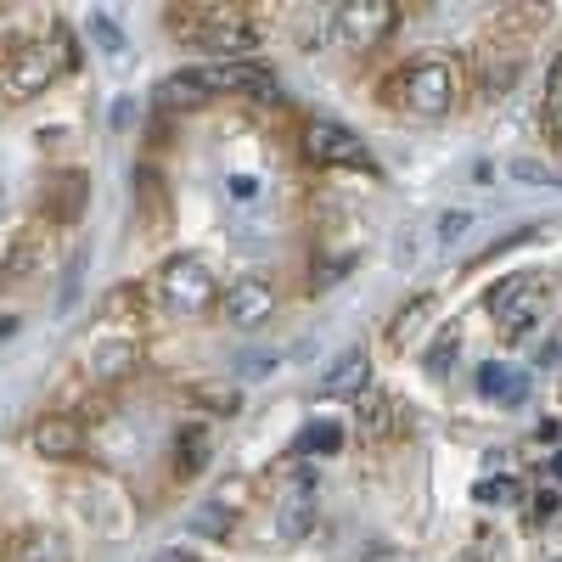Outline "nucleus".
Instances as JSON below:
<instances>
[{"label": "nucleus", "mask_w": 562, "mask_h": 562, "mask_svg": "<svg viewBox=\"0 0 562 562\" xmlns=\"http://www.w3.org/2000/svg\"><path fill=\"white\" fill-rule=\"evenodd\" d=\"M389 90L394 108H405L411 119H445L461 102V68L450 57H416L389 79Z\"/></svg>", "instance_id": "f257e3e1"}, {"label": "nucleus", "mask_w": 562, "mask_h": 562, "mask_svg": "<svg viewBox=\"0 0 562 562\" xmlns=\"http://www.w3.org/2000/svg\"><path fill=\"white\" fill-rule=\"evenodd\" d=\"M164 23L180 29V34H192V45H203V52L220 57V63H248V52L259 45L254 23L237 7H180Z\"/></svg>", "instance_id": "f03ea898"}, {"label": "nucleus", "mask_w": 562, "mask_h": 562, "mask_svg": "<svg viewBox=\"0 0 562 562\" xmlns=\"http://www.w3.org/2000/svg\"><path fill=\"white\" fill-rule=\"evenodd\" d=\"M546 299H551V281H546V276H535V270H518V276H506L501 288L490 293V315H495V333H501L506 344L529 338L535 326H540V315H546Z\"/></svg>", "instance_id": "7ed1b4c3"}, {"label": "nucleus", "mask_w": 562, "mask_h": 562, "mask_svg": "<svg viewBox=\"0 0 562 562\" xmlns=\"http://www.w3.org/2000/svg\"><path fill=\"white\" fill-rule=\"evenodd\" d=\"M158 304L169 315H203L220 304V281L209 270V259L198 254H175L164 270H158Z\"/></svg>", "instance_id": "20e7f679"}, {"label": "nucleus", "mask_w": 562, "mask_h": 562, "mask_svg": "<svg viewBox=\"0 0 562 562\" xmlns=\"http://www.w3.org/2000/svg\"><path fill=\"white\" fill-rule=\"evenodd\" d=\"M57 57H52V45H40V40H23L7 52V63H0V97H7L12 108L45 97V90L57 85Z\"/></svg>", "instance_id": "39448f33"}, {"label": "nucleus", "mask_w": 562, "mask_h": 562, "mask_svg": "<svg viewBox=\"0 0 562 562\" xmlns=\"http://www.w3.org/2000/svg\"><path fill=\"white\" fill-rule=\"evenodd\" d=\"M304 158L315 169H366V175H378V164H371V153H366V140L355 130H344L338 119H315L304 130Z\"/></svg>", "instance_id": "423d86ee"}, {"label": "nucleus", "mask_w": 562, "mask_h": 562, "mask_svg": "<svg viewBox=\"0 0 562 562\" xmlns=\"http://www.w3.org/2000/svg\"><path fill=\"white\" fill-rule=\"evenodd\" d=\"M400 23V7H389V0H344V7L333 12V34L338 45H349V52H371V45H383Z\"/></svg>", "instance_id": "0eeeda50"}, {"label": "nucleus", "mask_w": 562, "mask_h": 562, "mask_svg": "<svg viewBox=\"0 0 562 562\" xmlns=\"http://www.w3.org/2000/svg\"><path fill=\"white\" fill-rule=\"evenodd\" d=\"M29 450L40 461H79L85 456V422L68 411H45L29 422Z\"/></svg>", "instance_id": "6e6552de"}, {"label": "nucleus", "mask_w": 562, "mask_h": 562, "mask_svg": "<svg viewBox=\"0 0 562 562\" xmlns=\"http://www.w3.org/2000/svg\"><path fill=\"white\" fill-rule=\"evenodd\" d=\"M315 495H321V484H315L310 467H288V473H281L276 518H281V535H288V540H304L315 529Z\"/></svg>", "instance_id": "1a4fd4ad"}, {"label": "nucleus", "mask_w": 562, "mask_h": 562, "mask_svg": "<svg viewBox=\"0 0 562 562\" xmlns=\"http://www.w3.org/2000/svg\"><path fill=\"white\" fill-rule=\"evenodd\" d=\"M45 265H52L45 237L40 231H23V237L7 248V259H0V293H34L45 281Z\"/></svg>", "instance_id": "9d476101"}, {"label": "nucleus", "mask_w": 562, "mask_h": 562, "mask_svg": "<svg viewBox=\"0 0 562 562\" xmlns=\"http://www.w3.org/2000/svg\"><path fill=\"white\" fill-rule=\"evenodd\" d=\"M220 310H225V321L237 326V333H254V326L270 321L276 293H270V281H259V276H237L231 288H220Z\"/></svg>", "instance_id": "9b49d317"}, {"label": "nucleus", "mask_w": 562, "mask_h": 562, "mask_svg": "<svg viewBox=\"0 0 562 562\" xmlns=\"http://www.w3.org/2000/svg\"><path fill=\"white\" fill-rule=\"evenodd\" d=\"M85 198H90V175H79V169H63V175H52V180H45L40 209H45V220H52V225H74V220L85 214Z\"/></svg>", "instance_id": "f8f14e48"}, {"label": "nucleus", "mask_w": 562, "mask_h": 562, "mask_svg": "<svg viewBox=\"0 0 562 562\" xmlns=\"http://www.w3.org/2000/svg\"><path fill=\"white\" fill-rule=\"evenodd\" d=\"M203 74V85L214 90H248V97H265V102H276V74L270 68H259V63H214V68H198Z\"/></svg>", "instance_id": "ddd939ff"}, {"label": "nucleus", "mask_w": 562, "mask_h": 562, "mask_svg": "<svg viewBox=\"0 0 562 562\" xmlns=\"http://www.w3.org/2000/svg\"><path fill=\"white\" fill-rule=\"evenodd\" d=\"M153 97H158V113H198V108L214 102V90L203 85L198 68H180V74H164V79H158Z\"/></svg>", "instance_id": "4468645a"}, {"label": "nucleus", "mask_w": 562, "mask_h": 562, "mask_svg": "<svg viewBox=\"0 0 562 562\" xmlns=\"http://www.w3.org/2000/svg\"><path fill=\"white\" fill-rule=\"evenodd\" d=\"M355 422H360L366 445H389L394 428H400V405L389 394H378V389H366V394H355Z\"/></svg>", "instance_id": "2eb2a0df"}, {"label": "nucleus", "mask_w": 562, "mask_h": 562, "mask_svg": "<svg viewBox=\"0 0 562 562\" xmlns=\"http://www.w3.org/2000/svg\"><path fill=\"white\" fill-rule=\"evenodd\" d=\"M366 378H371V360H366V349H344L333 366L321 371L315 394H366Z\"/></svg>", "instance_id": "dca6fc26"}, {"label": "nucleus", "mask_w": 562, "mask_h": 562, "mask_svg": "<svg viewBox=\"0 0 562 562\" xmlns=\"http://www.w3.org/2000/svg\"><path fill=\"white\" fill-rule=\"evenodd\" d=\"M135 344H102V349H90V360H85V378L90 383H119V378H130V371H135Z\"/></svg>", "instance_id": "f3484780"}, {"label": "nucleus", "mask_w": 562, "mask_h": 562, "mask_svg": "<svg viewBox=\"0 0 562 562\" xmlns=\"http://www.w3.org/2000/svg\"><path fill=\"white\" fill-rule=\"evenodd\" d=\"M12 562H74V546L57 529H29L12 540Z\"/></svg>", "instance_id": "a211bd4d"}, {"label": "nucleus", "mask_w": 562, "mask_h": 562, "mask_svg": "<svg viewBox=\"0 0 562 562\" xmlns=\"http://www.w3.org/2000/svg\"><path fill=\"white\" fill-rule=\"evenodd\" d=\"M130 198H135L140 220H147V231H164V220H169V198H164V180H158L153 169H135V175H130Z\"/></svg>", "instance_id": "6ab92c4d"}, {"label": "nucleus", "mask_w": 562, "mask_h": 562, "mask_svg": "<svg viewBox=\"0 0 562 562\" xmlns=\"http://www.w3.org/2000/svg\"><path fill=\"white\" fill-rule=\"evenodd\" d=\"M479 394H484V400H495V405H524V400H529V378L495 360V366H484V371H479Z\"/></svg>", "instance_id": "aec40b11"}, {"label": "nucleus", "mask_w": 562, "mask_h": 562, "mask_svg": "<svg viewBox=\"0 0 562 562\" xmlns=\"http://www.w3.org/2000/svg\"><path fill=\"white\" fill-rule=\"evenodd\" d=\"M209 467V434L203 428H180L175 434V473L180 479H198Z\"/></svg>", "instance_id": "412c9836"}, {"label": "nucleus", "mask_w": 562, "mask_h": 562, "mask_svg": "<svg viewBox=\"0 0 562 562\" xmlns=\"http://www.w3.org/2000/svg\"><path fill=\"white\" fill-rule=\"evenodd\" d=\"M293 450H299V456H310V461H315V456H338V450H344V428L321 416V422H310V428L299 434V445H293Z\"/></svg>", "instance_id": "4be33fe9"}, {"label": "nucleus", "mask_w": 562, "mask_h": 562, "mask_svg": "<svg viewBox=\"0 0 562 562\" xmlns=\"http://www.w3.org/2000/svg\"><path fill=\"white\" fill-rule=\"evenodd\" d=\"M231 529H237V512H231L225 501H203L192 512V535H203V540H225Z\"/></svg>", "instance_id": "5701e85b"}, {"label": "nucleus", "mask_w": 562, "mask_h": 562, "mask_svg": "<svg viewBox=\"0 0 562 562\" xmlns=\"http://www.w3.org/2000/svg\"><path fill=\"white\" fill-rule=\"evenodd\" d=\"M434 310V293H416L411 304H400V315H394V326H389V338L394 344H405L411 333H416V326H422V315H428Z\"/></svg>", "instance_id": "b1692460"}, {"label": "nucleus", "mask_w": 562, "mask_h": 562, "mask_svg": "<svg viewBox=\"0 0 562 562\" xmlns=\"http://www.w3.org/2000/svg\"><path fill=\"white\" fill-rule=\"evenodd\" d=\"M90 40H97L108 57H124V29H119L108 12H90Z\"/></svg>", "instance_id": "393cba45"}, {"label": "nucleus", "mask_w": 562, "mask_h": 562, "mask_svg": "<svg viewBox=\"0 0 562 562\" xmlns=\"http://www.w3.org/2000/svg\"><path fill=\"white\" fill-rule=\"evenodd\" d=\"M506 175H512V180H524V186H562V175H551V169L535 164V158H512Z\"/></svg>", "instance_id": "a878e982"}, {"label": "nucleus", "mask_w": 562, "mask_h": 562, "mask_svg": "<svg viewBox=\"0 0 562 562\" xmlns=\"http://www.w3.org/2000/svg\"><path fill=\"white\" fill-rule=\"evenodd\" d=\"M540 108H546V124H557V119H562V52L551 57V74H546V102H540Z\"/></svg>", "instance_id": "bb28decb"}, {"label": "nucleus", "mask_w": 562, "mask_h": 562, "mask_svg": "<svg viewBox=\"0 0 562 562\" xmlns=\"http://www.w3.org/2000/svg\"><path fill=\"white\" fill-rule=\"evenodd\" d=\"M198 400H203L209 411H220V416H237V411H243V394H237V389H198Z\"/></svg>", "instance_id": "cd10ccee"}, {"label": "nucleus", "mask_w": 562, "mask_h": 562, "mask_svg": "<svg viewBox=\"0 0 562 562\" xmlns=\"http://www.w3.org/2000/svg\"><path fill=\"white\" fill-rule=\"evenodd\" d=\"M467 225H473V214H467V209H445V214H439V237H445V243H461Z\"/></svg>", "instance_id": "c85d7f7f"}, {"label": "nucleus", "mask_w": 562, "mask_h": 562, "mask_svg": "<svg viewBox=\"0 0 562 562\" xmlns=\"http://www.w3.org/2000/svg\"><path fill=\"white\" fill-rule=\"evenodd\" d=\"M473 495H479L484 506H512V495H518V490H512V479H484Z\"/></svg>", "instance_id": "c756f323"}, {"label": "nucleus", "mask_w": 562, "mask_h": 562, "mask_svg": "<svg viewBox=\"0 0 562 562\" xmlns=\"http://www.w3.org/2000/svg\"><path fill=\"white\" fill-rule=\"evenodd\" d=\"M456 349H461V338H456V333H450V338H439V344H434V371H445V366L456 360Z\"/></svg>", "instance_id": "7c9ffc66"}, {"label": "nucleus", "mask_w": 562, "mask_h": 562, "mask_svg": "<svg viewBox=\"0 0 562 562\" xmlns=\"http://www.w3.org/2000/svg\"><path fill=\"white\" fill-rule=\"evenodd\" d=\"M243 371L248 378H265V371H276V355H243Z\"/></svg>", "instance_id": "2f4dec72"}, {"label": "nucleus", "mask_w": 562, "mask_h": 562, "mask_svg": "<svg viewBox=\"0 0 562 562\" xmlns=\"http://www.w3.org/2000/svg\"><path fill=\"white\" fill-rule=\"evenodd\" d=\"M551 512H557V495H551V490H540V495H535V524H540V518H551Z\"/></svg>", "instance_id": "473e14b6"}, {"label": "nucleus", "mask_w": 562, "mask_h": 562, "mask_svg": "<svg viewBox=\"0 0 562 562\" xmlns=\"http://www.w3.org/2000/svg\"><path fill=\"white\" fill-rule=\"evenodd\" d=\"M18 333V315H0V338H12Z\"/></svg>", "instance_id": "72a5a7b5"}, {"label": "nucleus", "mask_w": 562, "mask_h": 562, "mask_svg": "<svg viewBox=\"0 0 562 562\" xmlns=\"http://www.w3.org/2000/svg\"><path fill=\"white\" fill-rule=\"evenodd\" d=\"M551 473H557V479H562V450H557V456H551Z\"/></svg>", "instance_id": "f704fd0d"}, {"label": "nucleus", "mask_w": 562, "mask_h": 562, "mask_svg": "<svg viewBox=\"0 0 562 562\" xmlns=\"http://www.w3.org/2000/svg\"><path fill=\"white\" fill-rule=\"evenodd\" d=\"M158 562H180V557H158Z\"/></svg>", "instance_id": "c9c22d12"}, {"label": "nucleus", "mask_w": 562, "mask_h": 562, "mask_svg": "<svg viewBox=\"0 0 562 562\" xmlns=\"http://www.w3.org/2000/svg\"><path fill=\"white\" fill-rule=\"evenodd\" d=\"M551 562H562V557H551Z\"/></svg>", "instance_id": "e433bc0d"}]
</instances>
